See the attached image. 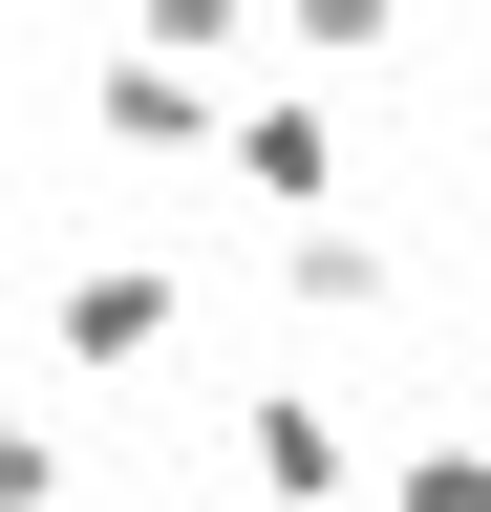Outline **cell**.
Wrapping results in <instances>:
<instances>
[{"instance_id":"cell-1","label":"cell","mask_w":491,"mask_h":512,"mask_svg":"<svg viewBox=\"0 0 491 512\" xmlns=\"http://www.w3.org/2000/svg\"><path fill=\"white\" fill-rule=\"evenodd\" d=\"M65 342H86V363H150V342H171V278H86Z\"/></svg>"},{"instance_id":"cell-2","label":"cell","mask_w":491,"mask_h":512,"mask_svg":"<svg viewBox=\"0 0 491 512\" xmlns=\"http://www.w3.org/2000/svg\"><path fill=\"white\" fill-rule=\"evenodd\" d=\"M0 512H43V448H22V427H0Z\"/></svg>"}]
</instances>
